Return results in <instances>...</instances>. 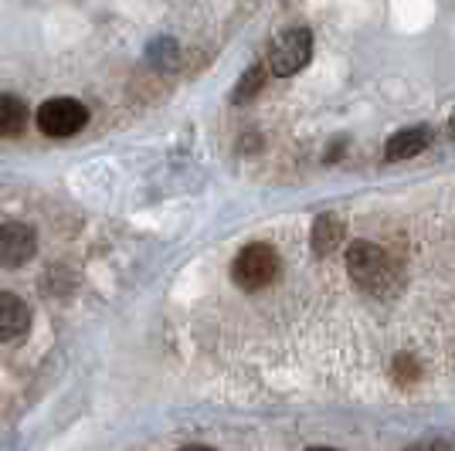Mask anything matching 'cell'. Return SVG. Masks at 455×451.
<instances>
[{
	"instance_id": "cell-1",
	"label": "cell",
	"mask_w": 455,
	"mask_h": 451,
	"mask_svg": "<svg viewBox=\"0 0 455 451\" xmlns=\"http://www.w3.org/2000/svg\"><path fill=\"white\" fill-rule=\"evenodd\" d=\"M347 268L350 279L367 289V292H395L401 285V265L384 251V248L371 245V241H354L347 251Z\"/></svg>"
},
{
	"instance_id": "cell-2",
	"label": "cell",
	"mask_w": 455,
	"mask_h": 451,
	"mask_svg": "<svg viewBox=\"0 0 455 451\" xmlns=\"http://www.w3.org/2000/svg\"><path fill=\"white\" fill-rule=\"evenodd\" d=\"M275 275H279V251L272 245H248L245 251H238V258L231 265V279L245 292L266 289Z\"/></svg>"
},
{
	"instance_id": "cell-3",
	"label": "cell",
	"mask_w": 455,
	"mask_h": 451,
	"mask_svg": "<svg viewBox=\"0 0 455 451\" xmlns=\"http://www.w3.org/2000/svg\"><path fill=\"white\" fill-rule=\"evenodd\" d=\"M309 58H313V35L306 28H289V31H283L279 38L272 41L266 65L272 75L289 78L296 72H303L309 65Z\"/></svg>"
},
{
	"instance_id": "cell-4",
	"label": "cell",
	"mask_w": 455,
	"mask_h": 451,
	"mask_svg": "<svg viewBox=\"0 0 455 451\" xmlns=\"http://www.w3.org/2000/svg\"><path fill=\"white\" fill-rule=\"evenodd\" d=\"M85 123H89V109H85L78 99H68V95L48 99L38 109V126H41V132H48V136H72V132H78Z\"/></svg>"
},
{
	"instance_id": "cell-5",
	"label": "cell",
	"mask_w": 455,
	"mask_h": 451,
	"mask_svg": "<svg viewBox=\"0 0 455 451\" xmlns=\"http://www.w3.org/2000/svg\"><path fill=\"white\" fill-rule=\"evenodd\" d=\"M38 238L28 225H4L0 227V268H20L35 255Z\"/></svg>"
},
{
	"instance_id": "cell-6",
	"label": "cell",
	"mask_w": 455,
	"mask_h": 451,
	"mask_svg": "<svg viewBox=\"0 0 455 451\" xmlns=\"http://www.w3.org/2000/svg\"><path fill=\"white\" fill-rule=\"evenodd\" d=\"M428 143H432V130H428V126H408V130L395 132V136L387 139L384 156H387V160H411V156L428 150Z\"/></svg>"
},
{
	"instance_id": "cell-7",
	"label": "cell",
	"mask_w": 455,
	"mask_h": 451,
	"mask_svg": "<svg viewBox=\"0 0 455 451\" xmlns=\"http://www.w3.org/2000/svg\"><path fill=\"white\" fill-rule=\"evenodd\" d=\"M28 326H31V309H28L18 296L0 292V343H4V339L24 336Z\"/></svg>"
},
{
	"instance_id": "cell-8",
	"label": "cell",
	"mask_w": 455,
	"mask_h": 451,
	"mask_svg": "<svg viewBox=\"0 0 455 451\" xmlns=\"http://www.w3.org/2000/svg\"><path fill=\"white\" fill-rule=\"evenodd\" d=\"M28 126V106L18 95H0V136H18Z\"/></svg>"
},
{
	"instance_id": "cell-9",
	"label": "cell",
	"mask_w": 455,
	"mask_h": 451,
	"mask_svg": "<svg viewBox=\"0 0 455 451\" xmlns=\"http://www.w3.org/2000/svg\"><path fill=\"white\" fill-rule=\"evenodd\" d=\"M340 238H343L340 218H333V214L316 218V225H313V251L316 255H330L333 248L340 245Z\"/></svg>"
},
{
	"instance_id": "cell-10",
	"label": "cell",
	"mask_w": 455,
	"mask_h": 451,
	"mask_svg": "<svg viewBox=\"0 0 455 451\" xmlns=\"http://www.w3.org/2000/svg\"><path fill=\"white\" fill-rule=\"evenodd\" d=\"M266 75H268V65H251L245 75H242V82L235 85V102H245V99H251V95L266 85Z\"/></svg>"
},
{
	"instance_id": "cell-11",
	"label": "cell",
	"mask_w": 455,
	"mask_h": 451,
	"mask_svg": "<svg viewBox=\"0 0 455 451\" xmlns=\"http://www.w3.org/2000/svg\"><path fill=\"white\" fill-rule=\"evenodd\" d=\"M395 376H398V384H411V380H418V363L411 357H398L395 360Z\"/></svg>"
},
{
	"instance_id": "cell-12",
	"label": "cell",
	"mask_w": 455,
	"mask_h": 451,
	"mask_svg": "<svg viewBox=\"0 0 455 451\" xmlns=\"http://www.w3.org/2000/svg\"><path fill=\"white\" fill-rule=\"evenodd\" d=\"M408 451H449V441L445 438H425V441L411 445Z\"/></svg>"
},
{
	"instance_id": "cell-13",
	"label": "cell",
	"mask_w": 455,
	"mask_h": 451,
	"mask_svg": "<svg viewBox=\"0 0 455 451\" xmlns=\"http://www.w3.org/2000/svg\"><path fill=\"white\" fill-rule=\"evenodd\" d=\"M180 451H214V448H208V445H184Z\"/></svg>"
},
{
	"instance_id": "cell-14",
	"label": "cell",
	"mask_w": 455,
	"mask_h": 451,
	"mask_svg": "<svg viewBox=\"0 0 455 451\" xmlns=\"http://www.w3.org/2000/svg\"><path fill=\"white\" fill-rule=\"evenodd\" d=\"M449 132H452V139H455V115H452V123H449Z\"/></svg>"
},
{
	"instance_id": "cell-15",
	"label": "cell",
	"mask_w": 455,
	"mask_h": 451,
	"mask_svg": "<svg viewBox=\"0 0 455 451\" xmlns=\"http://www.w3.org/2000/svg\"><path fill=\"white\" fill-rule=\"evenodd\" d=\"M309 451H337V448H309Z\"/></svg>"
}]
</instances>
